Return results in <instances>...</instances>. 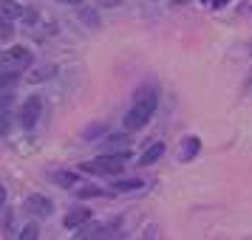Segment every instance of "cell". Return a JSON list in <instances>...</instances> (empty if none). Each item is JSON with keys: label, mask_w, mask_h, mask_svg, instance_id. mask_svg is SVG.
<instances>
[{"label": "cell", "mask_w": 252, "mask_h": 240, "mask_svg": "<svg viewBox=\"0 0 252 240\" xmlns=\"http://www.w3.org/2000/svg\"><path fill=\"white\" fill-rule=\"evenodd\" d=\"M51 181L57 187H63V189H71L74 184H80V175L71 170H57V172H51Z\"/></svg>", "instance_id": "obj_10"}, {"label": "cell", "mask_w": 252, "mask_h": 240, "mask_svg": "<svg viewBox=\"0 0 252 240\" xmlns=\"http://www.w3.org/2000/svg\"><path fill=\"white\" fill-rule=\"evenodd\" d=\"M116 192H130V189H142V181L139 178H125V181H116L114 184Z\"/></svg>", "instance_id": "obj_15"}, {"label": "cell", "mask_w": 252, "mask_h": 240, "mask_svg": "<svg viewBox=\"0 0 252 240\" xmlns=\"http://www.w3.org/2000/svg\"><path fill=\"white\" fill-rule=\"evenodd\" d=\"M3 206H6V187H0V212H3Z\"/></svg>", "instance_id": "obj_21"}, {"label": "cell", "mask_w": 252, "mask_h": 240, "mask_svg": "<svg viewBox=\"0 0 252 240\" xmlns=\"http://www.w3.org/2000/svg\"><path fill=\"white\" fill-rule=\"evenodd\" d=\"M116 232H119V220H111V223H99L96 229L82 232L80 240H108V238H114Z\"/></svg>", "instance_id": "obj_7"}, {"label": "cell", "mask_w": 252, "mask_h": 240, "mask_svg": "<svg viewBox=\"0 0 252 240\" xmlns=\"http://www.w3.org/2000/svg\"><path fill=\"white\" fill-rule=\"evenodd\" d=\"M224 3H227V0H213V6H216V9H221Z\"/></svg>", "instance_id": "obj_23"}, {"label": "cell", "mask_w": 252, "mask_h": 240, "mask_svg": "<svg viewBox=\"0 0 252 240\" xmlns=\"http://www.w3.org/2000/svg\"><path fill=\"white\" fill-rule=\"evenodd\" d=\"M23 206L32 217H51V212H54V206H51L46 195H29Z\"/></svg>", "instance_id": "obj_5"}, {"label": "cell", "mask_w": 252, "mask_h": 240, "mask_svg": "<svg viewBox=\"0 0 252 240\" xmlns=\"http://www.w3.org/2000/svg\"><path fill=\"white\" fill-rule=\"evenodd\" d=\"M57 3H65V6H77V3H82V0H57Z\"/></svg>", "instance_id": "obj_22"}, {"label": "cell", "mask_w": 252, "mask_h": 240, "mask_svg": "<svg viewBox=\"0 0 252 240\" xmlns=\"http://www.w3.org/2000/svg\"><path fill=\"white\" fill-rule=\"evenodd\" d=\"M43 116V99L40 96H29L26 99V105H23V110H20V125L26 127V130H32V127L37 125V119Z\"/></svg>", "instance_id": "obj_4"}, {"label": "cell", "mask_w": 252, "mask_h": 240, "mask_svg": "<svg viewBox=\"0 0 252 240\" xmlns=\"http://www.w3.org/2000/svg\"><path fill=\"white\" fill-rule=\"evenodd\" d=\"M48 77H54V68H51V65H43V68L37 71V74H32L29 80H32V82H40V80H48Z\"/></svg>", "instance_id": "obj_19"}, {"label": "cell", "mask_w": 252, "mask_h": 240, "mask_svg": "<svg viewBox=\"0 0 252 240\" xmlns=\"http://www.w3.org/2000/svg\"><path fill=\"white\" fill-rule=\"evenodd\" d=\"M127 141H130V138H127V133H119V136H108L105 138V150H127Z\"/></svg>", "instance_id": "obj_13"}, {"label": "cell", "mask_w": 252, "mask_h": 240, "mask_svg": "<svg viewBox=\"0 0 252 240\" xmlns=\"http://www.w3.org/2000/svg\"><path fill=\"white\" fill-rule=\"evenodd\" d=\"M184 3H190V0H173V6H184Z\"/></svg>", "instance_id": "obj_24"}, {"label": "cell", "mask_w": 252, "mask_h": 240, "mask_svg": "<svg viewBox=\"0 0 252 240\" xmlns=\"http://www.w3.org/2000/svg\"><path fill=\"white\" fill-rule=\"evenodd\" d=\"M125 161H127V150H122V153L99 156V159H94V161H82L80 170L82 172H94V175H119L122 167H125Z\"/></svg>", "instance_id": "obj_2"}, {"label": "cell", "mask_w": 252, "mask_h": 240, "mask_svg": "<svg viewBox=\"0 0 252 240\" xmlns=\"http://www.w3.org/2000/svg\"><path fill=\"white\" fill-rule=\"evenodd\" d=\"M74 195H77V198H102L105 195V189H99V187H94V184H88V187H77V189H74Z\"/></svg>", "instance_id": "obj_12"}, {"label": "cell", "mask_w": 252, "mask_h": 240, "mask_svg": "<svg viewBox=\"0 0 252 240\" xmlns=\"http://www.w3.org/2000/svg\"><path fill=\"white\" fill-rule=\"evenodd\" d=\"M161 153H164V144H161V141H156V144H150V147L142 153L139 164H142V167H150V164H156V161L161 159Z\"/></svg>", "instance_id": "obj_11"}, {"label": "cell", "mask_w": 252, "mask_h": 240, "mask_svg": "<svg viewBox=\"0 0 252 240\" xmlns=\"http://www.w3.org/2000/svg\"><path fill=\"white\" fill-rule=\"evenodd\" d=\"M23 20H26V26H34L37 23V12H34V9H26Z\"/></svg>", "instance_id": "obj_20"}, {"label": "cell", "mask_w": 252, "mask_h": 240, "mask_svg": "<svg viewBox=\"0 0 252 240\" xmlns=\"http://www.w3.org/2000/svg\"><path fill=\"white\" fill-rule=\"evenodd\" d=\"M12 37H14L12 20H0V43H6V40H12Z\"/></svg>", "instance_id": "obj_17"}, {"label": "cell", "mask_w": 252, "mask_h": 240, "mask_svg": "<svg viewBox=\"0 0 252 240\" xmlns=\"http://www.w3.org/2000/svg\"><path fill=\"white\" fill-rule=\"evenodd\" d=\"M88 220H91V209L80 206V209H71L68 215L63 217V226L65 229H80L82 223H88Z\"/></svg>", "instance_id": "obj_8"}, {"label": "cell", "mask_w": 252, "mask_h": 240, "mask_svg": "<svg viewBox=\"0 0 252 240\" xmlns=\"http://www.w3.org/2000/svg\"><path fill=\"white\" fill-rule=\"evenodd\" d=\"M34 62V54L26 46H12L0 54V74H20Z\"/></svg>", "instance_id": "obj_3"}, {"label": "cell", "mask_w": 252, "mask_h": 240, "mask_svg": "<svg viewBox=\"0 0 252 240\" xmlns=\"http://www.w3.org/2000/svg\"><path fill=\"white\" fill-rule=\"evenodd\" d=\"M17 82H20V74H0V107H9Z\"/></svg>", "instance_id": "obj_6"}, {"label": "cell", "mask_w": 252, "mask_h": 240, "mask_svg": "<svg viewBox=\"0 0 252 240\" xmlns=\"http://www.w3.org/2000/svg\"><path fill=\"white\" fill-rule=\"evenodd\" d=\"M198 147H201V144H198V138H195V136H190L187 141H184V147H182V159H184V161L195 159V153H198Z\"/></svg>", "instance_id": "obj_14"}, {"label": "cell", "mask_w": 252, "mask_h": 240, "mask_svg": "<svg viewBox=\"0 0 252 240\" xmlns=\"http://www.w3.org/2000/svg\"><path fill=\"white\" fill-rule=\"evenodd\" d=\"M26 9L20 3H14V0H0V20H17V17H23Z\"/></svg>", "instance_id": "obj_9"}, {"label": "cell", "mask_w": 252, "mask_h": 240, "mask_svg": "<svg viewBox=\"0 0 252 240\" xmlns=\"http://www.w3.org/2000/svg\"><path fill=\"white\" fill-rule=\"evenodd\" d=\"M156 107H159V96H156V91H139L136 105L125 113L122 127H125L127 133H130V130H142V127L150 122V116L156 113Z\"/></svg>", "instance_id": "obj_1"}, {"label": "cell", "mask_w": 252, "mask_h": 240, "mask_svg": "<svg viewBox=\"0 0 252 240\" xmlns=\"http://www.w3.org/2000/svg\"><path fill=\"white\" fill-rule=\"evenodd\" d=\"M12 130V119H9V107H0V136H6Z\"/></svg>", "instance_id": "obj_18"}, {"label": "cell", "mask_w": 252, "mask_h": 240, "mask_svg": "<svg viewBox=\"0 0 252 240\" xmlns=\"http://www.w3.org/2000/svg\"><path fill=\"white\" fill-rule=\"evenodd\" d=\"M40 238V226L37 223H26L23 229H20V238L17 240H37Z\"/></svg>", "instance_id": "obj_16"}]
</instances>
